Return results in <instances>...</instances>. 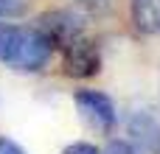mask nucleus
I'll use <instances>...</instances> for the list:
<instances>
[{"mask_svg": "<svg viewBox=\"0 0 160 154\" xmlns=\"http://www.w3.org/2000/svg\"><path fill=\"white\" fill-rule=\"evenodd\" d=\"M73 101H76V109H79L82 121L90 129L104 132V135L112 132V126H115V104H112L110 95H104L98 90H79L73 95Z\"/></svg>", "mask_w": 160, "mask_h": 154, "instance_id": "nucleus-2", "label": "nucleus"}, {"mask_svg": "<svg viewBox=\"0 0 160 154\" xmlns=\"http://www.w3.org/2000/svg\"><path fill=\"white\" fill-rule=\"evenodd\" d=\"M51 53H53V42L39 28H14L11 48L3 62L20 73H37L48 65Z\"/></svg>", "mask_w": 160, "mask_h": 154, "instance_id": "nucleus-1", "label": "nucleus"}, {"mask_svg": "<svg viewBox=\"0 0 160 154\" xmlns=\"http://www.w3.org/2000/svg\"><path fill=\"white\" fill-rule=\"evenodd\" d=\"M0 154H25V149L14 143L11 137H0Z\"/></svg>", "mask_w": 160, "mask_h": 154, "instance_id": "nucleus-11", "label": "nucleus"}, {"mask_svg": "<svg viewBox=\"0 0 160 154\" xmlns=\"http://www.w3.org/2000/svg\"><path fill=\"white\" fill-rule=\"evenodd\" d=\"M101 70V56H98V48L84 39V36H76L73 42L65 45V73L73 76V79H90Z\"/></svg>", "mask_w": 160, "mask_h": 154, "instance_id": "nucleus-3", "label": "nucleus"}, {"mask_svg": "<svg viewBox=\"0 0 160 154\" xmlns=\"http://www.w3.org/2000/svg\"><path fill=\"white\" fill-rule=\"evenodd\" d=\"M104 154H143L132 140H112L107 149H104Z\"/></svg>", "mask_w": 160, "mask_h": 154, "instance_id": "nucleus-8", "label": "nucleus"}, {"mask_svg": "<svg viewBox=\"0 0 160 154\" xmlns=\"http://www.w3.org/2000/svg\"><path fill=\"white\" fill-rule=\"evenodd\" d=\"M14 28H17V25H3V22H0V62L6 59L8 48H11V39H14Z\"/></svg>", "mask_w": 160, "mask_h": 154, "instance_id": "nucleus-9", "label": "nucleus"}, {"mask_svg": "<svg viewBox=\"0 0 160 154\" xmlns=\"http://www.w3.org/2000/svg\"><path fill=\"white\" fill-rule=\"evenodd\" d=\"M129 17H132V25L141 34H146V36L160 34V0H132L129 3Z\"/></svg>", "mask_w": 160, "mask_h": 154, "instance_id": "nucleus-6", "label": "nucleus"}, {"mask_svg": "<svg viewBox=\"0 0 160 154\" xmlns=\"http://www.w3.org/2000/svg\"><path fill=\"white\" fill-rule=\"evenodd\" d=\"M25 14V0H0V20H14Z\"/></svg>", "mask_w": 160, "mask_h": 154, "instance_id": "nucleus-7", "label": "nucleus"}, {"mask_svg": "<svg viewBox=\"0 0 160 154\" xmlns=\"http://www.w3.org/2000/svg\"><path fill=\"white\" fill-rule=\"evenodd\" d=\"M62 154H101L93 143H84V140H79V143H73V146H68Z\"/></svg>", "mask_w": 160, "mask_h": 154, "instance_id": "nucleus-10", "label": "nucleus"}, {"mask_svg": "<svg viewBox=\"0 0 160 154\" xmlns=\"http://www.w3.org/2000/svg\"><path fill=\"white\" fill-rule=\"evenodd\" d=\"M51 42H53V48L56 45H68V42H73L76 36H82V31H84V22H82V17L79 14H73V11H68V8H62V11H51V14H45L42 20H39V25H37Z\"/></svg>", "mask_w": 160, "mask_h": 154, "instance_id": "nucleus-4", "label": "nucleus"}, {"mask_svg": "<svg viewBox=\"0 0 160 154\" xmlns=\"http://www.w3.org/2000/svg\"><path fill=\"white\" fill-rule=\"evenodd\" d=\"M129 135H132V143L141 149V152H155L160 154V123L149 115V112H135L127 123Z\"/></svg>", "mask_w": 160, "mask_h": 154, "instance_id": "nucleus-5", "label": "nucleus"}]
</instances>
